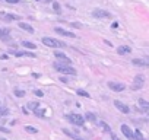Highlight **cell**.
Wrapping results in <instances>:
<instances>
[{"label": "cell", "mask_w": 149, "mask_h": 140, "mask_svg": "<svg viewBox=\"0 0 149 140\" xmlns=\"http://www.w3.org/2000/svg\"><path fill=\"white\" fill-rule=\"evenodd\" d=\"M42 44H45L47 47H51V48H64L66 47V44L63 41H59V39H54V38H50V37H44Z\"/></svg>", "instance_id": "6da1fadb"}, {"label": "cell", "mask_w": 149, "mask_h": 140, "mask_svg": "<svg viewBox=\"0 0 149 140\" xmlns=\"http://www.w3.org/2000/svg\"><path fill=\"white\" fill-rule=\"evenodd\" d=\"M54 69H56L57 72H60V73H64V75H70V76H75V75H76V70H75L73 67L66 66V64H61V63H59V61L54 63Z\"/></svg>", "instance_id": "7a4b0ae2"}, {"label": "cell", "mask_w": 149, "mask_h": 140, "mask_svg": "<svg viewBox=\"0 0 149 140\" xmlns=\"http://www.w3.org/2000/svg\"><path fill=\"white\" fill-rule=\"evenodd\" d=\"M66 118L75 126H83V123H85V118L80 114H69V115H66Z\"/></svg>", "instance_id": "3957f363"}, {"label": "cell", "mask_w": 149, "mask_h": 140, "mask_svg": "<svg viewBox=\"0 0 149 140\" xmlns=\"http://www.w3.org/2000/svg\"><path fill=\"white\" fill-rule=\"evenodd\" d=\"M143 85H145V79H143V76H142V75H138V76L133 79L132 89H133V91H139V89H140Z\"/></svg>", "instance_id": "277c9868"}, {"label": "cell", "mask_w": 149, "mask_h": 140, "mask_svg": "<svg viewBox=\"0 0 149 140\" xmlns=\"http://www.w3.org/2000/svg\"><path fill=\"white\" fill-rule=\"evenodd\" d=\"M92 16L98 18V19H101V18H111V13L104 10V9H94L92 10Z\"/></svg>", "instance_id": "5b68a950"}, {"label": "cell", "mask_w": 149, "mask_h": 140, "mask_svg": "<svg viewBox=\"0 0 149 140\" xmlns=\"http://www.w3.org/2000/svg\"><path fill=\"white\" fill-rule=\"evenodd\" d=\"M54 56H56V58H57V60H60L59 63L66 64V66H70V63H72V61H70V58H69L66 54H63L61 51H56V53H54Z\"/></svg>", "instance_id": "8992f818"}, {"label": "cell", "mask_w": 149, "mask_h": 140, "mask_svg": "<svg viewBox=\"0 0 149 140\" xmlns=\"http://www.w3.org/2000/svg\"><path fill=\"white\" fill-rule=\"evenodd\" d=\"M108 88L114 92H123L126 89L124 83H119V82H108Z\"/></svg>", "instance_id": "52a82bcc"}, {"label": "cell", "mask_w": 149, "mask_h": 140, "mask_svg": "<svg viewBox=\"0 0 149 140\" xmlns=\"http://www.w3.org/2000/svg\"><path fill=\"white\" fill-rule=\"evenodd\" d=\"M114 105H116V108H117L119 111H121L123 114H129V112H130V108H129L126 104H123L121 101H114Z\"/></svg>", "instance_id": "ba28073f"}, {"label": "cell", "mask_w": 149, "mask_h": 140, "mask_svg": "<svg viewBox=\"0 0 149 140\" xmlns=\"http://www.w3.org/2000/svg\"><path fill=\"white\" fill-rule=\"evenodd\" d=\"M121 133H123V134H124L129 140H133V131H132V129H130L129 126L121 124Z\"/></svg>", "instance_id": "9c48e42d"}, {"label": "cell", "mask_w": 149, "mask_h": 140, "mask_svg": "<svg viewBox=\"0 0 149 140\" xmlns=\"http://www.w3.org/2000/svg\"><path fill=\"white\" fill-rule=\"evenodd\" d=\"M54 31H56L59 35H63V37H70V38H75V37H76L73 32H69V31H66V29H63V28H54Z\"/></svg>", "instance_id": "30bf717a"}, {"label": "cell", "mask_w": 149, "mask_h": 140, "mask_svg": "<svg viewBox=\"0 0 149 140\" xmlns=\"http://www.w3.org/2000/svg\"><path fill=\"white\" fill-rule=\"evenodd\" d=\"M132 51V48L129 47V45H120L119 48H117V53L120 54V56H124V54H129Z\"/></svg>", "instance_id": "8fae6325"}, {"label": "cell", "mask_w": 149, "mask_h": 140, "mask_svg": "<svg viewBox=\"0 0 149 140\" xmlns=\"http://www.w3.org/2000/svg\"><path fill=\"white\" fill-rule=\"evenodd\" d=\"M132 63L135 64V66H142V67H148V61L146 60H142V58H133L132 60Z\"/></svg>", "instance_id": "7c38bea8"}, {"label": "cell", "mask_w": 149, "mask_h": 140, "mask_svg": "<svg viewBox=\"0 0 149 140\" xmlns=\"http://www.w3.org/2000/svg\"><path fill=\"white\" fill-rule=\"evenodd\" d=\"M10 35V31L9 29H0V39H3V41H9V37Z\"/></svg>", "instance_id": "4fadbf2b"}, {"label": "cell", "mask_w": 149, "mask_h": 140, "mask_svg": "<svg viewBox=\"0 0 149 140\" xmlns=\"http://www.w3.org/2000/svg\"><path fill=\"white\" fill-rule=\"evenodd\" d=\"M19 28L20 29H23V31H26V32H34V28L31 26V25H28V23H25V22H19Z\"/></svg>", "instance_id": "5bb4252c"}, {"label": "cell", "mask_w": 149, "mask_h": 140, "mask_svg": "<svg viewBox=\"0 0 149 140\" xmlns=\"http://www.w3.org/2000/svg\"><path fill=\"white\" fill-rule=\"evenodd\" d=\"M15 56L16 57H35V54L29 53V51H18V53H15Z\"/></svg>", "instance_id": "9a60e30c"}, {"label": "cell", "mask_w": 149, "mask_h": 140, "mask_svg": "<svg viewBox=\"0 0 149 140\" xmlns=\"http://www.w3.org/2000/svg\"><path fill=\"white\" fill-rule=\"evenodd\" d=\"M20 44H22V47H25V48H28V50H35V48H37V45H35L34 42H29V41H22Z\"/></svg>", "instance_id": "2e32d148"}, {"label": "cell", "mask_w": 149, "mask_h": 140, "mask_svg": "<svg viewBox=\"0 0 149 140\" xmlns=\"http://www.w3.org/2000/svg\"><path fill=\"white\" fill-rule=\"evenodd\" d=\"M83 118L88 120V121H91V123H95V121H97V115H95L94 112H86Z\"/></svg>", "instance_id": "e0dca14e"}, {"label": "cell", "mask_w": 149, "mask_h": 140, "mask_svg": "<svg viewBox=\"0 0 149 140\" xmlns=\"http://www.w3.org/2000/svg\"><path fill=\"white\" fill-rule=\"evenodd\" d=\"M3 19H6V20H19L20 18L18 16V15H0Z\"/></svg>", "instance_id": "ac0fdd59"}, {"label": "cell", "mask_w": 149, "mask_h": 140, "mask_svg": "<svg viewBox=\"0 0 149 140\" xmlns=\"http://www.w3.org/2000/svg\"><path fill=\"white\" fill-rule=\"evenodd\" d=\"M139 105L142 107V110L146 112V111H149V102H146L145 99H139Z\"/></svg>", "instance_id": "d6986e66"}, {"label": "cell", "mask_w": 149, "mask_h": 140, "mask_svg": "<svg viewBox=\"0 0 149 140\" xmlns=\"http://www.w3.org/2000/svg\"><path fill=\"white\" fill-rule=\"evenodd\" d=\"M34 114H35L38 118H42V117L45 115V110H35V111H34Z\"/></svg>", "instance_id": "ffe728a7"}, {"label": "cell", "mask_w": 149, "mask_h": 140, "mask_svg": "<svg viewBox=\"0 0 149 140\" xmlns=\"http://www.w3.org/2000/svg\"><path fill=\"white\" fill-rule=\"evenodd\" d=\"M13 93H15V96H18V98L25 96V91H20V89H15V91H13Z\"/></svg>", "instance_id": "44dd1931"}, {"label": "cell", "mask_w": 149, "mask_h": 140, "mask_svg": "<svg viewBox=\"0 0 149 140\" xmlns=\"http://www.w3.org/2000/svg\"><path fill=\"white\" fill-rule=\"evenodd\" d=\"M99 126H101V129H102L105 133H111V129H110V126H108L107 123H101Z\"/></svg>", "instance_id": "7402d4cb"}, {"label": "cell", "mask_w": 149, "mask_h": 140, "mask_svg": "<svg viewBox=\"0 0 149 140\" xmlns=\"http://www.w3.org/2000/svg\"><path fill=\"white\" fill-rule=\"evenodd\" d=\"M78 95H80V96H85V98H89L91 95L86 92V91H83V89H78V92H76Z\"/></svg>", "instance_id": "603a6c76"}, {"label": "cell", "mask_w": 149, "mask_h": 140, "mask_svg": "<svg viewBox=\"0 0 149 140\" xmlns=\"http://www.w3.org/2000/svg\"><path fill=\"white\" fill-rule=\"evenodd\" d=\"M38 107H40L38 102H29V104H28V108H29V110H34V111L38 110Z\"/></svg>", "instance_id": "cb8c5ba5"}, {"label": "cell", "mask_w": 149, "mask_h": 140, "mask_svg": "<svg viewBox=\"0 0 149 140\" xmlns=\"http://www.w3.org/2000/svg\"><path fill=\"white\" fill-rule=\"evenodd\" d=\"M25 130H26L28 133H32V134H35V133H38V130H37L35 127H31V126H26V127H25Z\"/></svg>", "instance_id": "d4e9b609"}, {"label": "cell", "mask_w": 149, "mask_h": 140, "mask_svg": "<svg viewBox=\"0 0 149 140\" xmlns=\"http://www.w3.org/2000/svg\"><path fill=\"white\" fill-rule=\"evenodd\" d=\"M63 133H64V134H66V136H69V137H70V139H73V140H75V137H76V136H75V134H73V133H72V131H69V130H67V129H63Z\"/></svg>", "instance_id": "484cf974"}, {"label": "cell", "mask_w": 149, "mask_h": 140, "mask_svg": "<svg viewBox=\"0 0 149 140\" xmlns=\"http://www.w3.org/2000/svg\"><path fill=\"white\" fill-rule=\"evenodd\" d=\"M53 7H54V10H56L57 13H61V9H60V4H59L57 1H54V3H53Z\"/></svg>", "instance_id": "4316f807"}, {"label": "cell", "mask_w": 149, "mask_h": 140, "mask_svg": "<svg viewBox=\"0 0 149 140\" xmlns=\"http://www.w3.org/2000/svg\"><path fill=\"white\" fill-rule=\"evenodd\" d=\"M7 114H9V110H7V108L0 107V115H7Z\"/></svg>", "instance_id": "83f0119b"}, {"label": "cell", "mask_w": 149, "mask_h": 140, "mask_svg": "<svg viewBox=\"0 0 149 140\" xmlns=\"http://www.w3.org/2000/svg\"><path fill=\"white\" fill-rule=\"evenodd\" d=\"M34 93H35L37 96H40V98H41V96H44V92H42V91H40V89H35V91H34Z\"/></svg>", "instance_id": "f1b7e54d"}, {"label": "cell", "mask_w": 149, "mask_h": 140, "mask_svg": "<svg viewBox=\"0 0 149 140\" xmlns=\"http://www.w3.org/2000/svg\"><path fill=\"white\" fill-rule=\"evenodd\" d=\"M0 131H3V133H9V129H6V127L0 126Z\"/></svg>", "instance_id": "f546056e"}, {"label": "cell", "mask_w": 149, "mask_h": 140, "mask_svg": "<svg viewBox=\"0 0 149 140\" xmlns=\"http://www.w3.org/2000/svg\"><path fill=\"white\" fill-rule=\"evenodd\" d=\"M7 3H12V4H16V3H19L20 0H6Z\"/></svg>", "instance_id": "4dcf8cb0"}, {"label": "cell", "mask_w": 149, "mask_h": 140, "mask_svg": "<svg viewBox=\"0 0 149 140\" xmlns=\"http://www.w3.org/2000/svg\"><path fill=\"white\" fill-rule=\"evenodd\" d=\"M60 80H61V82H64V83H67V82H69V79H67V77H64V76H61V77H60Z\"/></svg>", "instance_id": "1f68e13d"}, {"label": "cell", "mask_w": 149, "mask_h": 140, "mask_svg": "<svg viewBox=\"0 0 149 140\" xmlns=\"http://www.w3.org/2000/svg\"><path fill=\"white\" fill-rule=\"evenodd\" d=\"M111 26H113V28H114V29H116V28H117V26H119V23H117V22H113V25H111Z\"/></svg>", "instance_id": "d6a6232c"}, {"label": "cell", "mask_w": 149, "mask_h": 140, "mask_svg": "<svg viewBox=\"0 0 149 140\" xmlns=\"http://www.w3.org/2000/svg\"><path fill=\"white\" fill-rule=\"evenodd\" d=\"M72 26H75V28H80V25H79V23H72Z\"/></svg>", "instance_id": "836d02e7"}, {"label": "cell", "mask_w": 149, "mask_h": 140, "mask_svg": "<svg viewBox=\"0 0 149 140\" xmlns=\"http://www.w3.org/2000/svg\"><path fill=\"white\" fill-rule=\"evenodd\" d=\"M75 140H85V139H82V137H78V136H76V137H75Z\"/></svg>", "instance_id": "e575fe53"}, {"label": "cell", "mask_w": 149, "mask_h": 140, "mask_svg": "<svg viewBox=\"0 0 149 140\" xmlns=\"http://www.w3.org/2000/svg\"><path fill=\"white\" fill-rule=\"evenodd\" d=\"M113 140H119V139H117V137H116V136H113Z\"/></svg>", "instance_id": "d590c367"}, {"label": "cell", "mask_w": 149, "mask_h": 140, "mask_svg": "<svg viewBox=\"0 0 149 140\" xmlns=\"http://www.w3.org/2000/svg\"><path fill=\"white\" fill-rule=\"evenodd\" d=\"M50 1H51V0H45V3H50Z\"/></svg>", "instance_id": "8d00e7d4"}, {"label": "cell", "mask_w": 149, "mask_h": 140, "mask_svg": "<svg viewBox=\"0 0 149 140\" xmlns=\"http://www.w3.org/2000/svg\"><path fill=\"white\" fill-rule=\"evenodd\" d=\"M146 114H148V115H149V111H146Z\"/></svg>", "instance_id": "74e56055"}, {"label": "cell", "mask_w": 149, "mask_h": 140, "mask_svg": "<svg viewBox=\"0 0 149 140\" xmlns=\"http://www.w3.org/2000/svg\"><path fill=\"white\" fill-rule=\"evenodd\" d=\"M0 140H6V139H3V137H1V139H0Z\"/></svg>", "instance_id": "f35d334b"}]
</instances>
